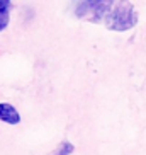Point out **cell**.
<instances>
[{
    "label": "cell",
    "instance_id": "obj_4",
    "mask_svg": "<svg viewBox=\"0 0 146 155\" xmlns=\"http://www.w3.org/2000/svg\"><path fill=\"white\" fill-rule=\"evenodd\" d=\"M10 4L9 0H0V31H4L9 24V14H10Z\"/></svg>",
    "mask_w": 146,
    "mask_h": 155
},
{
    "label": "cell",
    "instance_id": "obj_5",
    "mask_svg": "<svg viewBox=\"0 0 146 155\" xmlns=\"http://www.w3.org/2000/svg\"><path fill=\"white\" fill-rule=\"evenodd\" d=\"M59 150H61V152H59L58 155H70L73 152V145L65 141V143H61V145H59Z\"/></svg>",
    "mask_w": 146,
    "mask_h": 155
},
{
    "label": "cell",
    "instance_id": "obj_1",
    "mask_svg": "<svg viewBox=\"0 0 146 155\" xmlns=\"http://www.w3.org/2000/svg\"><path fill=\"white\" fill-rule=\"evenodd\" d=\"M107 29L112 31H128L134 28L138 22V14L132 4L129 2H117V4H110V9L107 10L104 19Z\"/></svg>",
    "mask_w": 146,
    "mask_h": 155
},
{
    "label": "cell",
    "instance_id": "obj_3",
    "mask_svg": "<svg viewBox=\"0 0 146 155\" xmlns=\"http://www.w3.org/2000/svg\"><path fill=\"white\" fill-rule=\"evenodd\" d=\"M0 121L9 124H17L21 121V114L17 113L12 104H7V102H2L0 104Z\"/></svg>",
    "mask_w": 146,
    "mask_h": 155
},
{
    "label": "cell",
    "instance_id": "obj_2",
    "mask_svg": "<svg viewBox=\"0 0 146 155\" xmlns=\"http://www.w3.org/2000/svg\"><path fill=\"white\" fill-rule=\"evenodd\" d=\"M110 4L112 2H83V4L78 5L77 15L94 21V22H100L105 19L107 10L110 9Z\"/></svg>",
    "mask_w": 146,
    "mask_h": 155
}]
</instances>
